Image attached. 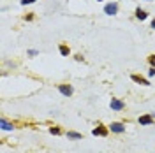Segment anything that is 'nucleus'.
I'll return each instance as SVG.
<instances>
[{
    "instance_id": "3",
    "label": "nucleus",
    "mask_w": 155,
    "mask_h": 153,
    "mask_svg": "<svg viewBox=\"0 0 155 153\" xmlns=\"http://www.w3.org/2000/svg\"><path fill=\"white\" fill-rule=\"evenodd\" d=\"M58 92L62 93V95H65V97H71L74 90L71 84H58Z\"/></svg>"
},
{
    "instance_id": "13",
    "label": "nucleus",
    "mask_w": 155,
    "mask_h": 153,
    "mask_svg": "<svg viewBox=\"0 0 155 153\" xmlns=\"http://www.w3.org/2000/svg\"><path fill=\"white\" fill-rule=\"evenodd\" d=\"M148 63H150L152 67H155V55H150V56H148Z\"/></svg>"
},
{
    "instance_id": "10",
    "label": "nucleus",
    "mask_w": 155,
    "mask_h": 153,
    "mask_svg": "<svg viewBox=\"0 0 155 153\" xmlns=\"http://www.w3.org/2000/svg\"><path fill=\"white\" fill-rule=\"evenodd\" d=\"M67 137H69V139H81L83 135L79 132H73V130H69V132H67Z\"/></svg>"
},
{
    "instance_id": "11",
    "label": "nucleus",
    "mask_w": 155,
    "mask_h": 153,
    "mask_svg": "<svg viewBox=\"0 0 155 153\" xmlns=\"http://www.w3.org/2000/svg\"><path fill=\"white\" fill-rule=\"evenodd\" d=\"M50 134H53V135H60V134H62V129H60V127H50Z\"/></svg>"
},
{
    "instance_id": "2",
    "label": "nucleus",
    "mask_w": 155,
    "mask_h": 153,
    "mask_svg": "<svg viewBox=\"0 0 155 153\" xmlns=\"http://www.w3.org/2000/svg\"><path fill=\"white\" fill-rule=\"evenodd\" d=\"M109 130L115 132V134H122V132H125V125L124 123H120V122H115V123L109 125Z\"/></svg>"
},
{
    "instance_id": "1",
    "label": "nucleus",
    "mask_w": 155,
    "mask_h": 153,
    "mask_svg": "<svg viewBox=\"0 0 155 153\" xmlns=\"http://www.w3.org/2000/svg\"><path fill=\"white\" fill-rule=\"evenodd\" d=\"M93 135H99V137H106L108 134H109V127H106L102 123H99V125H95V129L92 130Z\"/></svg>"
},
{
    "instance_id": "6",
    "label": "nucleus",
    "mask_w": 155,
    "mask_h": 153,
    "mask_svg": "<svg viewBox=\"0 0 155 153\" xmlns=\"http://www.w3.org/2000/svg\"><path fill=\"white\" fill-rule=\"evenodd\" d=\"M131 79H132L134 83L143 84V86H148V84H150V81H148L146 78H143V76H139V74H132V76H131Z\"/></svg>"
},
{
    "instance_id": "12",
    "label": "nucleus",
    "mask_w": 155,
    "mask_h": 153,
    "mask_svg": "<svg viewBox=\"0 0 155 153\" xmlns=\"http://www.w3.org/2000/svg\"><path fill=\"white\" fill-rule=\"evenodd\" d=\"M60 53H62L63 56H67V55H69V48H67L65 44H60Z\"/></svg>"
},
{
    "instance_id": "4",
    "label": "nucleus",
    "mask_w": 155,
    "mask_h": 153,
    "mask_svg": "<svg viewBox=\"0 0 155 153\" xmlns=\"http://www.w3.org/2000/svg\"><path fill=\"white\" fill-rule=\"evenodd\" d=\"M109 106H111V109H115V111H122V109L125 107L124 100H120V99H111Z\"/></svg>"
},
{
    "instance_id": "9",
    "label": "nucleus",
    "mask_w": 155,
    "mask_h": 153,
    "mask_svg": "<svg viewBox=\"0 0 155 153\" xmlns=\"http://www.w3.org/2000/svg\"><path fill=\"white\" fill-rule=\"evenodd\" d=\"M136 18H137V20H146V12L143 9H139V7H137V9H136Z\"/></svg>"
},
{
    "instance_id": "17",
    "label": "nucleus",
    "mask_w": 155,
    "mask_h": 153,
    "mask_svg": "<svg viewBox=\"0 0 155 153\" xmlns=\"http://www.w3.org/2000/svg\"><path fill=\"white\" fill-rule=\"evenodd\" d=\"M152 28H155V18L152 20Z\"/></svg>"
},
{
    "instance_id": "15",
    "label": "nucleus",
    "mask_w": 155,
    "mask_h": 153,
    "mask_svg": "<svg viewBox=\"0 0 155 153\" xmlns=\"http://www.w3.org/2000/svg\"><path fill=\"white\" fill-rule=\"evenodd\" d=\"M25 20H27V21H32V20H34V14H32V12H30V14H27V16H25Z\"/></svg>"
},
{
    "instance_id": "16",
    "label": "nucleus",
    "mask_w": 155,
    "mask_h": 153,
    "mask_svg": "<svg viewBox=\"0 0 155 153\" xmlns=\"http://www.w3.org/2000/svg\"><path fill=\"white\" fill-rule=\"evenodd\" d=\"M34 2H35V0H21L23 5H27V4H34Z\"/></svg>"
},
{
    "instance_id": "14",
    "label": "nucleus",
    "mask_w": 155,
    "mask_h": 153,
    "mask_svg": "<svg viewBox=\"0 0 155 153\" xmlns=\"http://www.w3.org/2000/svg\"><path fill=\"white\" fill-rule=\"evenodd\" d=\"M148 76H150V78H153V76H155V67H152V69L148 71Z\"/></svg>"
},
{
    "instance_id": "19",
    "label": "nucleus",
    "mask_w": 155,
    "mask_h": 153,
    "mask_svg": "<svg viewBox=\"0 0 155 153\" xmlns=\"http://www.w3.org/2000/svg\"><path fill=\"white\" fill-rule=\"evenodd\" d=\"M148 2H150V0H148Z\"/></svg>"
},
{
    "instance_id": "8",
    "label": "nucleus",
    "mask_w": 155,
    "mask_h": 153,
    "mask_svg": "<svg viewBox=\"0 0 155 153\" xmlns=\"http://www.w3.org/2000/svg\"><path fill=\"white\" fill-rule=\"evenodd\" d=\"M0 123H2V129H4V130H12V129H14V125L9 123L5 118H2V122H0Z\"/></svg>"
},
{
    "instance_id": "7",
    "label": "nucleus",
    "mask_w": 155,
    "mask_h": 153,
    "mask_svg": "<svg viewBox=\"0 0 155 153\" xmlns=\"http://www.w3.org/2000/svg\"><path fill=\"white\" fill-rule=\"evenodd\" d=\"M139 125H150V123H153V116L152 114H143V116H139Z\"/></svg>"
},
{
    "instance_id": "5",
    "label": "nucleus",
    "mask_w": 155,
    "mask_h": 153,
    "mask_svg": "<svg viewBox=\"0 0 155 153\" xmlns=\"http://www.w3.org/2000/svg\"><path fill=\"white\" fill-rule=\"evenodd\" d=\"M104 12L106 14H109V16H115L116 12H118V4H106V7H104Z\"/></svg>"
},
{
    "instance_id": "18",
    "label": "nucleus",
    "mask_w": 155,
    "mask_h": 153,
    "mask_svg": "<svg viewBox=\"0 0 155 153\" xmlns=\"http://www.w3.org/2000/svg\"><path fill=\"white\" fill-rule=\"evenodd\" d=\"M99 2H101V0H99Z\"/></svg>"
}]
</instances>
